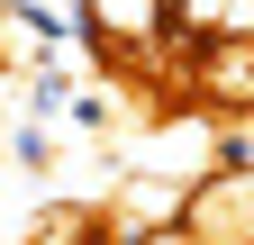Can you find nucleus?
Returning <instances> with one entry per match:
<instances>
[{
    "label": "nucleus",
    "mask_w": 254,
    "mask_h": 245,
    "mask_svg": "<svg viewBox=\"0 0 254 245\" xmlns=\"http://www.w3.org/2000/svg\"><path fill=\"white\" fill-rule=\"evenodd\" d=\"M127 245H200V236H190L182 218H164V227H145V236H127Z\"/></svg>",
    "instance_id": "f257e3e1"
}]
</instances>
